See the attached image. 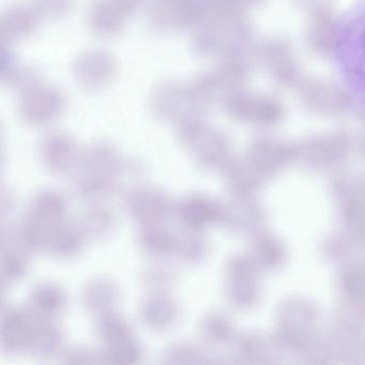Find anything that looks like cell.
I'll list each match as a JSON object with an SVG mask.
<instances>
[{"label":"cell","mask_w":365,"mask_h":365,"mask_svg":"<svg viewBox=\"0 0 365 365\" xmlns=\"http://www.w3.org/2000/svg\"><path fill=\"white\" fill-rule=\"evenodd\" d=\"M331 51L344 87L365 106V0H358L339 20Z\"/></svg>","instance_id":"1"},{"label":"cell","mask_w":365,"mask_h":365,"mask_svg":"<svg viewBox=\"0 0 365 365\" xmlns=\"http://www.w3.org/2000/svg\"><path fill=\"white\" fill-rule=\"evenodd\" d=\"M125 172V161L108 143H96L84 149L73 170L74 192L78 197L99 200L110 196Z\"/></svg>","instance_id":"2"},{"label":"cell","mask_w":365,"mask_h":365,"mask_svg":"<svg viewBox=\"0 0 365 365\" xmlns=\"http://www.w3.org/2000/svg\"><path fill=\"white\" fill-rule=\"evenodd\" d=\"M151 112L155 118L179 125L189 121L202 120L208 106L200 99L191 83H160L150 96Z\"/></svg>","instance_id":"3"},{"label":"cell","mask_w":365,"mask_h":365,"mask_svg":"<svg viewBox=\"0 0 365 365\" xmlns=\"http://www.w3.org/2000/svg\"><path fill=\"white\" fill-rule=\"evenodd\" d=\"M217 0H149V20L158 31L193 29L215 9Z\"/></svg>","instance_id":"4"},{"label":"cell","mask_w":365,"mask_h":365,"mask_svg":"<svg viewBox=\"0 0 365 365\" xmlns=\"http://www.w3.org/2000/svg\"><path fill=\"white\" fill-rule=\"evenodd\" d=\"M66 106L67 100L61 89L40 81L21 93L18 114L27 125L48 127L63 116Z\"/></svg>","instance_id":"5"},{"label":"cell","mask_w":365,"mask_h":365,"mask_svg":"<svg viewBox=\"0 0 365 365\" xmlns=\"http://www.w3.org/2000/svg\"><path fill=\"white\" fill-rule=\"evenodd\" d=\"M123 206L129 217L140 225L164 223L175 215L176 204L159 187L138 185L125 193Z\"/></svg>","instance_id":"6"},{"label":"cell","mask_w":365,"mask_h":365,"mask_svg":"<svg viewBox=\"0 0 365 365\" xmlns=\"http://www.w3.org/2000/svg\"><path fill=\"white\" fill-rule=\"evenodd\" d=\"M177 138L182 148L200 168L215 165L221 157V138L204 121L195 120L177 125Z\"/></svg>","instance_id":"7"},{"label":"cell","mask_w":365,"mask_h":365,"mask_svg":"<svg viewBox=\"0 0 365 365\" xmlns=\"http://www.w3.org/2000/svg\"><path fill=\"white\" fill-rule=\"evenodd\" d=\"M73 73L76 83L82 88L91 91H102L116 80L118 65L110 53L89 50L76 58Z\"/></svg>","instance_id":"8"},{"label":"cell","mask_w":365,"mask_h":365,"mask_svg":"<svg viewBox=\"0 0 365 365\" xmlns=\"http://www.w3.org/2000/svg\"><path fill=\"white\" fill-rule=\"evenodd\" d=\"M99 359L108 364H133L143 356L142 346L134 335L129 322L108 327L98 336Z\"/></svg>","instance_id":"9"},{"label":"cell","mask_w":365,"mask_h":365,"mask_svg":"<svg viewBox=\"0 0 365 365\" xmlns=\"http://www.w3.org/2000/svg\"><path fill=\"white\" fill-rule=\"evenodd\" d=\"M82 151L73 136L63 131H53L42 138L39 157L42 165L48 172L56 175L72 174Z\"/></svg>","instance_id":"10"},{"label":"cell","mask_w":365,"mask_h":365,"mask_svg":"<svg viewBox=\"0 0 365 365\" xmlns=\"http://www.w3.org/2000/svg\"><path fill=\"white\" fill-rule=\"evenodd\" d=\"M179 307L168 292H149L140 301L138 318L140 324L153 332H165L178 322Z\"/></svg>","instance_id":"11"},{"label":"cell","mask_w":365,"mask_h":365,"mask_svg":"<svg viewBox=\"0 0 365 365\" xmlns=\"http://www.w3.org/2000/svg\"><path fill=\"white\" fill-rule=\"evenodd\" d=\"M67 200L63 194L52 189L41 190L29 202L25 219L51 232L68 220Z\"/></svg>","instance_id":"12"},{"label":"cell","mask_w":365,"mask_h":365,"mask_svg":"<svg viewBox=\"0 0 365 365\" xmlns=\"http://www.w3.org/2000/svg\"><path fill=\"white\" fill-rule=\"evenodd\" d=\"M35 319L27 309L7 307L1 317V347L10 354L27 352Z\"/></svg>","instance_id":"13"},{"label":"cell","mask_w":365,"mask_h":365,"mask_svg":"<svg viewBox=\"0 0 365 365\" xmlns=\"http://www.w3.org/2000/svg\"><path fill=\"white\" fill-rule=\"evenodd\" d=\"M67 307L65 289L54 282H42L31 290L26 309L35 320L58 322Z\"/></svg>","instance_id":"14"},{"label":"cell","mask_w":365,"mask_h":365,"mask_svg":"<svg viewBox=\"0 0 365 365\" xmlns=\"http://www.w3.org/2000/svg\"><path fill=\"white\" fill-rule=\"evenodd\" d=\"M39 14L34 6H10L0 20V38L3 46H12L34 35L39 25Z\"/></svg>","instance_id":"15"},{"label":"cell","mask_w":365,"mask_h":365,"mask_svg":"<svg viewBox=\"0 0 365 365\" xmlns=\"http://www.w3.org/2000/svg\"><path fill=\"white\" fill-rule=\"evenodd\" d=\"M130 16L117 0H93L89 8L88 26L98 37H116L125 29Z\"/></svg>","instance_id":"16"},{"label":"cell","mask_w":365,"mask_h":365,"mask_svg":"<svg viewBox=\"0 0 365 365\" xmlns=\"http://www.w3.org/2000/svg\"><path fill=\"white\" fill-rule=\"evenodd\" d=\"M120 300V287L110 277H93L83 287V305L88 313L96 317L108 312L116 311Z\"/></svg>","instance_id":"17"},{"label":"cell","mask_w":365,"mask_h":365,"mask_svg":"<svg viewBox=\"0 0 365 365\" xmlns=\"http://www.w3.org/2000/svg\"><path fill=\"white\" fill-rule=\"evenodd\" d=\"M175 215L182 227L202 230L219 217V209L208 196L195 192L187 194L177 202Z\"/></svg>","instance_id":"18"},{"label":"cell","mask_w":365,"mask_h":365,"mask_svg":"<svg viewBox=\"0 0 365 365\" xmlns=\"http://www.w3.org/2000/svg\"><path fill=\"white\" fill-rule=\"evenodd\" d=\"M85 241L86 238L78 221L66 220L51 230L44 252L58 259L70 260L82 252Z\"/></svg>","instance_id":"19"},{"label":"cell","mask_w":365,"mask_h":365,"mask_svg":"<svg viewBox=\"0 0 365 365\" xmlns=\"http://www.w3.org/2000/svg\"><path fill=\"white\" fill-rule=\"evenodd\" d=\"M176 234L163 223L140 224L136 235L138 249L153 259H164L174 253Z\"/></svg>","instance_id":"20"},{"label":"cell","mask_w":365,"mask_h":365,"mask_svg":"<svg viewBox=\"0 0 365 365\" xmlns=\"http://www.w3.org/2000/svg\"><path fill=\"white\" fill-rule=\"evenodd\" d=\"M65 334L58 322L35 320L27 354L38 359H48L63 351Z\"/></svg>","instance_id":"21"},{"label":"cell","mask_w":365,"mask_h":365,"mask_svg":"<svg viewBox=\"0 0 365 365\" xmlns=\"http://www.w3.org/2000/svg\"><path fill=\"white\" fill-rule=\"evenodd\" d=\"M78 223L86 240L103 241L114 234L117 217L108 207L95 205L83 212Z\"/></svg>","instance_id":"22"},{"label":"cell","mask_w":365,"mask_h":365,"mask_svg":"<svg viewBox=\"0 0 365 365\" xmlns=\"http://www.w3.org/2000/svg\"><path fill=\"white\" fill-rule=\"evenodd\" d=\"M31 252L11 236L4 247L1 255V271L8 283H16L22 279L31 267Z\"/></svg>","instance_id":"23"},{"label":"cell","mask_w":365,"mask_h":365,"mask_svg":"<svg viewBox=\"0 0 365 365\" xmlns=\"http://www.w3.org/2000/svg\"><path fill=\"white\" fill-rule=\"evenodd\" d=\"M174 254L185 264L193 266L200 264L208 254V243L202 230L182 227L176 234Z\"/></svg>","instance_id":"24"},{"label":"cell","mask_w":365,"mask_h":365,"mask_svg":"<svg viewBox=\"0 0 365 365\" xmlns=\"http://www.w3.org/2000/svg\"><path fill=\"white\" fill-rule=\"evenodd\" d=\"M1 78L10 88L16 89L20 93L41 81L39 72L35 68L21 65L11 55L8 54L6 57L5 53L1 63Z\"/></svg>","instance_id":"25"},{"label":"cell","mask_w":365,"mask_h":365,"mask_svg":"<svg viewBox=\"0 0 365 365\" xmlns=\"http://www.w3.org/2000/svg\"><path fill=\"white\" fill-rule=\"evenodd\" d=\"M175 281L174 273L164 266L146 269L140 277L143 286L149 292H168Z\"/></svg>","instance_id":"26"},{"label":"cell","mask_w":365,"mask_h":365,"mask_svg":"<svg viewBox=\"0 0 365 365\" xmlns=\"http://www.w3.org/2000/svg\"><path fill=\"white\" fill-rule=\"evenodd\" d=\"M202 350L191 341H177L164 351L166 363H196L202 361Z\"/></svg>","instance_id":"27"},{"label":"cell","mask_w":365,"mask_h":365,"mask_svg":"<svg viewBox=\"0 0 365 365\" xmlns=\"http://www.w3.org/2000/svg\"><path fill=\"white\" fill-rule=\"evenodd\" d=\"M34 7L40 16L50 20H61L70 16L76 0H34Z\"/></svg>","instance_id":"28"},{"label":"cell","mask_w":365,"mask_h":365,"mask_svg":"<svg viewBox=\"0 0 365 365\" xmlns=\"http://www.w3.org/2000/svg\"><path fill=\"white\" fill-rule=\"evenodd\" d=\"M61 356L63 358V362L69 363V364H89V363L96 362V359L99 358V354H96L93 350L84 346H74V347L68 348L61 352Z\"/></svg>","instance_id":"29"},{"label":"cell","mask_w":365,"mask_h":365,"mask_svg":"<svg viewBox=\"0 0 365 365\" xmlns=\"http://www.w3.org/2000/svg\"><path fill=\"white\" fill-rule=\"evenodd\" d=\"M117 1H119L132 14L140 9L144 4H148L149 0H117Z\"/></svg>","instance_id":"30"}]
</instances>
